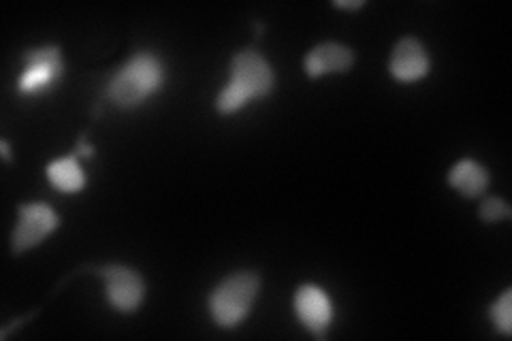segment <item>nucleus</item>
I'll list each match as a JSON object with an SVG mask.
<instances>
[{
  "label": "nucleus",
  "mask_w": 512,
  "mask_h": 341,
  "mask_svg": "<svg viewBox=\"0 0 512 341\" xmlns=\"http://www.w3.org/2000/svg\"><path fill=\"white\" fill-rule=\"evenodd\" d=\"M276 84L271 64L254 50H244L233 56L231 79L227 88L218 94L216 107L224 116L244 109L252 99H265Z\"/></svg>",
  "instance_id": "1"
},
{
  "label": "nucleus",
  "mask_w": 512,
  "mask_h": 341,
  "mask_svg": "<svg viewBox=\"0 0 512 341\" xmlns=\"http://www.w3.org/2000/svg\"><path fill=\"white\" fill-rule=\"evenodd\" d=\"M165 84V67L156 54L139 52L111 77L107 99L118 107L131 109L146 103Z\"/></svg>",
  "instance_id": "2"
},
{
  "label": "nucleus",
  "mask_w": 512,
  "mask_h": 341,
  "mask_svg": "<svg viewBox=\"0 0 512 341\" xmlns=\"http://www.w3.org/2000/svg\"><path fill=\"white\" fill-rule=\"evenodd\" d=\"M259 275L250 271L233 273L216 286L210 297V312L222 329H233L250 314L256 295H259Z\"/></svg>",
  "instance_id": "3"
},
{
  "label": "nucleus",
  "mask_w": 512,
  "mask_h": 341,
  "mask_svg": "<svg viewBox=\"0 0 512 341\" xmlns=\"http://www.w3.org/2000/svg\"><path fill=\"white\" fill-rule=\"evenodd\" d=\"M64 75V60L56 45H45L24 56V71L18 79L22 96H39L52 90Z\"/></svg>",
  "instance_id": "4"
},
{
  "label": "nucleus",
  "mask_w": 512,
  "mask_h": 341,
  "mask_svg": "<svg viewBox=\"0 0 512 341\" xmlns=\"http://www.w3.org/2000/svg\"><path fill=\"white\" fill-rule=\"evenodd\" d=\"M60 224L56 211L47 203H26L18 209V224L11 235L13 254L37 248Z\"/></svg>",
  "instance_id": "5"
},
{
  "label": "nucleus",
  "mask_w": 512,
  "mask_h": 341,
  "mask_svg": "<svg viewBox=\"0 0 512 341\" xmlns=\"http://www.w3.org/2000/svg\"><path fill=\"white\" fill-rule=\"evenodd\" d=\"M101 275L107 284V299L116 307L118 312L131 314L139 310L146 295V286H143L141 275L124 265H107Z\"/></svg>",
  "instance_id": "6"
},
{
  "label": "nucleus",
  "mask_w": 512,
  "mask_h": 341,
  "mask_svg": "<svg viewBox=\"0 0 512 341\" xmlns=\"http://www.w3.org/2000/svg\"><path fill=\"white\" fill-rule=\"evenodd\" d=\"M295 312L314 337L323 339L327 335V327L333 320L331 299L323 288L314 284H306L297 290L295 295Z\"/></svg>",
  "instance_id": "7"
},
{
  "label": "nucleus",
  "mask_w": 512,
  "mask_h": 341,
  "mask_svg": "<svg viewBox=\"0 0 512 341\" xmlns=\"http://www.w3.org/2000/svg\"><path fill=\"white\" fill-rule=\"evenodd\" d=\"M429 67H431L429 54L419 39L406 37L395 45L389 69L397 81H404V84L419 81L429 73Z\"/></svg>",
  "instance_id": "8"
},
{
  "label": "nucleus",
  "mask_w": 512,
  "mask_h": 341,
  "mask_svg": "<svg viewBox=\"0 0 512 341\" xmlns=\"http://www.w3.org/2000/svg\"><path fill=\"white\" fill-rule=\"evenodd\" d=\"M352 62H355V56L346 45L320 43L306 56V73L312 79L329 73H346Z\"/></svg>",
  "instance_id": "9"
},
{
  "label": "nucleus",
  "mask_w": 512,
  "mask_h": 341,
  "mask_svg": "<svg viewBox=\"0 0 512 341\" xmlns=\"http://www.w3.org/2000/svg\"><path fill=\"white\" fill-rule=\"evenodd\" d=\"M448 184H451L463 197L476 199L483 194L489 186L487 171L478 165L476 160H461L448 173Z\"/></svg>",
  "instance_id": "10"
},
{
  "label": "nucleus",
  "mask_w": 512,
  "mask_h": 341,
  "mask_svg": "<svg viewBox=\"0 0 512 341\" xmlns=\"http://www.w3.org/2000/svg\"><path fill=\"white\" fill-rule=\"evenodd\" d=\"M47 180L64 194H75L86 188V173L75 156H64L47 165Z\"/></svg>",
  "instance_id": "11"
},
{
  "label": "nucleus",
  "mask_w": 512,
  "mask_h": 341,
  "mask_svg": "<svg viewBox=\"0 0 512 341\" xmlns=\"http://www.w3.org/2000/svg\"><path fill=\"white\" fill-rule=\"evenodd\" d=\"M491 320L502 335L512 333V290H506L504 295L493 303L491 307Z\"/></svg>",
  "instance_id": "12"
},
{
  "label": "nucleus",
  "mask_w": 512,
  "mask_h": 341,
  "mask_svg": "<svg viewBox=\"0 0 512 341\" xmlns=\"http://www.w3.org/2000/svg\"><path fill=\"white\" fill-rule=\"evenodd\" d=\"M478 216L480 220H485L487 224H493V222H500V220H506L510 218V207L504 199H498V197H489L483 201V205H480L478 209Z\"/></svg>",
  "instance_id": "13"
},
{
  "label": "nucleus",
  "mask_w": 512,
  "mask_h": 341,
  "mask_svg": "<svg viewBox=\"0 0 512 341\" xmlns=\"http://www.w3.org/2000/svg\"><path fill=\"white\" fill-rule=\"evenodd\" d=\"M335 7L338 9H348V11H357V9H361L365 3L363 0H335L333 3Z\"/></svg>",
  "instance_id": "14"
},
{
  "label": "nucleus",
  "mask_w": 512,
  "mask_h": 341,
  "mask_svg": "<svg viewBox=\"0 0 512 341\" xmlns=\"http://www.w3.org/2000/svg\"><path fill=\"white\" fill-rule=\"evenodd\" d=\"M77 154H82V156H92L94 154V150H92V145H88V143H84V141H79V145H77Z\"/></svg>",
  "instance_id": "15"
},
{
  "label": "nucleus",
  "mask_w": 512,
  "mask_h": 341,
  "mask_svg": "<svg viewBox=\"0 0 512 341\" xmlns=\"http://www.w3.org/2000/svg\"><path fill=\"white\" fill-rule=\"evenodd\" d=\"M0 152H3V160L5 162H11V150H9V143L7 141L0 143Z\"/></svg>",
  "instance_id": "16"
}]
</instances>
